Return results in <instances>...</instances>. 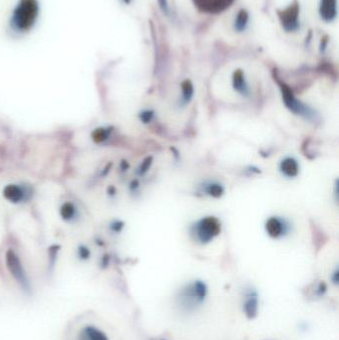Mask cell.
Segmentation results:
<instances>
[{
  "mask_svg": "<svg viewBox=\"0 0 339 340\" xmlns=\"http://www.w3.org/2000/svg\"><path fill=\"white\" fill-rule=\"evenodd\" d=\"M39 14L40 3L38 0H18L10 15V29L17 34L30 32L37 23Z\"/></svg>",
  "mask_w": 339,
  "mask_h": 340,
  "instance_id": "obj_1",
  "label": "cell"
},
{
  "mask_svg": "<svg viewBox=\"0 0 339 340\" xmlns=\"http://www.w3.org/2000/svg\"><path fill=\"white\" fill-rule=\"evenodd\" d=\"M207 295L208 289L206 284L202 281H195L182 289L178 295V302L183 309L191 311L200 307L205 302Z\"/></svg>",
  "mask_w": 339,
  "mask_h": 340,
  "instance_id": "obj_2",
  "label": "cell"
},
{
  "mask_svg": "<svg viewBox=\"0 0 339 340\" xmlns=\"http://www.w3.org/2000/svg\"><path fill=\"white\" fill-rule=\"evenodd\" d=\"M5 263L8 271L10 272L11 276L15 280V282L19 285L21 290L27 294L30 295L32 292L31 282L30 279L24 269V266L19 258V256L16 254V252L12 249H8L5 254Z\"/></svg>",
  "mask_w": 339,
  "mask_h": 340,
  "instance_id": "obj_3",
  "label": "cell"
},
{
  "mask_svg": "<svg viewBox=\"0 0 339 340\" xmlns=\"http://www.w3.org/2000/svg\"><path fill=\"white\" fill-rule=\"evenodd\" d=\"M282 27L287 32L297 31L300 27V3L298 0L289 5L286 9L277 10Z\"/></svg>",
  "mask_w": 339,
  "mask_h": 340,
  "instance_id": "obj_4",
  "label": "cell"
},
{
  "mask_svg": "<svg viewBox=\"0 0 339 340\" xmlns=\"http://www.w3.org/2000/svg\"><path fill=\"white\" fill-rule=\"evenodd\" d=\"M221 226L214 217H207L200 220L196 225V235L200 242L208 243L220 234Z\"/></svg>",
  "mask_w": 339,
  "mask_h": 340,
  "instance_id": "obj_5",
  "label": "cell"
},
{
  "mask_svg": "<svg viewBox=\"0 0 339 340\" xmlns=\"http://www.w3.org/2000/svg\"><path fill=\"white\" fill-rule=\"evenodd\" d=\"M3 197L10 203L19 204L29 200L32 196V190L28 186L16 183L7 184L2 191Z\"/></svg>",
  "mask_w": 339,
  "mask_h": 340,
  "instance_id": "obj_6",
  "label": "cell"
},
{
  "mask_svg": "<svg viewBox=\"0 0 339 340\" xmlns=\"http://www.w3.org/2000/svg\"><path fill=\"white\" fill-rule=\"evenodd\" d=\"M195 7L208 14H218L228 9L234 0H192Z\"/></svg>",
  "mask_w": 339,
  "mask_h": 340,
  "instance_id": "obj_7",
  "label": "cell"
},
{
  "mask_svg": "<svg viewBox=\"0 0 339 340\" xmlns=\"http://www.w3.org/2000/svg\"><path fill=\"white\" fill-rule=\"evenodd\" d=\"M243 310L249 320H253L258 316L259 312V296L255 289L250 288L245 292Z\"/></svg>",
  "mask_w": 339,
  "mask_h": 340,
  "instance_id": "obj_8",
  "label": "cell"
},
{
  "mask_svg": "<svg viewBox=\"0 0 339 340\" xmlns=\"http://www.w3.org/2000/svg\"><path fill=\"white\" fill-rule=\"evenodd\" d=\"M281 89H282L284 101H285L287 107L292 110V112H294L296 114H300V115H306V116L310 115V112H309L308 108L306 106L302 105L295 98L293 92L291 91V89L287 85L281 84Z\"/></svg>",
  "mask_w": 339,
  "mask_h": 340,
  "instance_id": "obj_9",
  "label": "cell"
},
{
  "mask_svg": "<svg viewBox=\"0 0 339 340\" xmlns=\"http://www.w3.org/2000/svg\"><path fill=\"white\" fill-rule=\"evenodd\" d=\"M320 15L327 22L334 21L338 15V0H321Z\"/></svg>",
  "mask_w": 339,
  "mask_h": 340,
  "instance_id": "obj_10",
  "label": "cell"
},
{
  "mask_svg": "<svg viewBox=\"0 0 339 340\" xmlns=\"http://www.w3.org/2000/svg\"><path fill=\"white\" fill-rule=\"evenodd\" d=\"M78 340H109L107 335L100 329L90 325L84 327L78 336Z\"/></svg>",
  "mask_w": 339,
  "mask_h": 340,
  "instance_id": "obj_11",
  "label": "cell"
},
{
  "mask_svg": "<svg viewBox=\"0 0 339 340\" xmlns=\"http://www.w3.org/2000/svg\"><path fill=\"white\" fill-rule=\"evenodd\" d=\"M266 230L272 238H279L285 233V223L278 217H272L267 221Z\"/></svg>",
  "mask_w": 339,
  "mask_h": 340,
  "instance_id": "obj_12",
  "label": "cell"
},
{
  "mask_svg": "<svg viewBox=\"0 0 339 340\" xmlns=\"http://www.w3.org/2000/svg\"><path fill=\"white\" fill-rule=\"evenodd\" d=\"M60 215L63 218V220L67 222H71L75 220L76 217L78 216V209L76 208L74 203L67 201L62 204L60 208Z\"/></svg>",
  "mask_w": 339,
  "mask_h": 340,
  "instance_id": "obj_13",
  "label": "cell"
},
{
  "mask_svg": "<svg viewBox=\"0 0 339 340\" xmlns=\"http://www.w3.org/2000/svg\"><path fill=\"white\" fill-rule=\"evenodd\" d=\"M282 172L288 177H295L299 173V164L295 159L287 158L281 164Z\"/></svg>",
  "mask_w": 339,
  "mask_h": 340,
  "instance_id": "obj_14",
  "label": "cell"
},
{
  "mask_svg": "<svg viewBox=\"0 0 339 340\" xmlns=\"http://www.w3.org/2000/svg\"><path fill=\"white\" fill-rule=\"evenodd\" d=\"M233 86L234 89L241 93L242 95H247L248 94V86L245 81L244 73L242 70H237L233 74Z\"/></svg>",
  "mask_w": 339,
  "mask_h": 340,
  "instance_id": "obj_15",
  "label": "cell"
},
{
  "mask_svg": "<svg viewBox=\"0 0 339 340\" xmlns=\"http://www.w3.org/2000/svg\"><path fill=\"white\" fill-rule=\"evenodd\" d=\"M249 21V13L245 9H241L237 14V18L235 20V30L238 32H242L246 29Z\"/></svg>",
  "mask_w": 339,
  "mask_h": 340,
  "instance_id": "obj_16",
  "label": "cell"
},
{
  "mask_svg": "<svg viewBox=\"0 0 339 340\" xmlns=\"http://www.w3.org/2000/svg\"><path fill=\"white\" fill-rule=\"evenodd\" d=\"M109 131L107 129L101 128V129H97L92 133V139L95 143L97 144H101L103 142H105L108 138H109Z\"/></svg>",
  "mask_w": 339,
  "mask_h": 340,
  "instance_id": "obj_17",
  "label": "cell"
},
{
  "mask_svg": "<svg viewBox=\"0 0 339 340\" xmlns=\"http://www.w3.org/2000/svg\"><path fill=\"white\" fill-rule=\"evenodd\" d=\"M182 95H183V100L185 102H188L192 95H193V86L190 81H184L182 83Z\"/></svg>",
  "mask_w": 339,
  "mask_h": 340,
  "instance_id": "obj_18",
  "label": "cell"
},
{
  "mask_svg": "<svg viewBox=\"0 0 339 340\" xmlns=\"http://www.w3.org/2000/svg\"><path fill=\"white\" fill-rule=\"evenodd\" d=\"M207 193L213 197H220L222 194H223V187L219 184H216V183H212V184H209L207 186V189H206Z\"/></svg>",
  "mask_w": 339,
  "mask_h": 340,
  "instance_id": "obj_19",
  "label": "cell"
},
{
  "mask_svg": "<svg viewBox=\"0 0 339 340\" xmlns=\"http://www.w3.org/2000/svg\"><path fill=\"white\" fill-rule=\"evenodd\" d=\"M78 257L80 260L82 261H87L90 259L91 257V251L88 247L84 246V245H81L79 246L78 248Z\"/></svg>",
  "mask_w": 339,
  "mask_h": 340,
  "instance_id": "obj_20",
  "label": "cell"
},
{
  "mask_svg": "<svg viewBox=\"0 0 339 340\" xmlns=\"http://www.w3.org/2000/svg\"><path fill=\"white\" fill-rule=\"evenodd\" d=\"M328 291V288H327V285L325 283H321L318 287V290H317V296L319 297H323L326 295Z\"/></svg>",
  "mask_w": 339,
  "mask_h": 340,
  "instance_id": "obj_21",
  "label": "cell"
},
{
  "mask_svg": "<svg viewBox=\"0 0 339 340\" xmlns=\"http://www.w3.org/2000/svg\"><path fill=\"white\" fill-rule=\"evenodd\" d=\"M160 3V6L162 8V10L166 13L169 14V2L168 0H158Z\"/></svg>",
  "mask_w": 339,
  "mask_h": 340,
  "instance_id": "obj_22",
  "label": "cell"
},
{
  "mask_svg": "<svg viewBox=\"0 0 339 340\" xmlns=\"http://www.w3.org/2000/svg\"><path fill=\"white\" fill-rule=\"evenodd\" d=\"M141 118H142V120H143L145 123H148V122H150L151 119L153 118V114H152V112H145V113H143V114L141 115Z\"/></svg>",
  "mask_w": 339,
  "mask_h": 340,
  "instance_id": "obj_23",
  "label": "cell"
},
{
  "mask_svg": "<svg viewBox=\"0 0 339 340\" xmlns=\"http://www.w3.org/2000/svg\"><path fill=\"white\" fill-rule=\"evenodd\" d=\"M333 282L336 284V285H339V271H337L335 274H334V277H333Z\"/></svg>",
  "mask_w": 339,
  "mask_h": 340,
  "instance_id": "obj_24",
  "label": "cell"
},
{
  "mask_svg": "<svg viewBox=\"0 0 339 340\" xmlns=\"http://www.w3.org/2000/svg\"><path fill=\"white\" fill-rule=\"evenodd\" d=\"M327 43H328V39H327V37H325V38H323V40H322V46H321V49H322V51H323V50H325V49H326V46H327Z\"/></svg>",
  "mask_w": 339,
  "mask_h": 340,
  "instance_id": "obj_25",
  "label": "cell"
},
{
  "mask_svg": "<svg viewBox=\"0 0 339 340\" xmlns=\"http://www.w3.org/2000/svg\"><path fill=\"white\" fill-rule=\"evenodd\" d=\"M123 2L126 4H130L132 2V0H123Z\"/></svg>",
  "mask_w": 339,
  "mask_h": 340,
  "instance_id": "obj_26",
  "label": "cell"
}]
</instances>
